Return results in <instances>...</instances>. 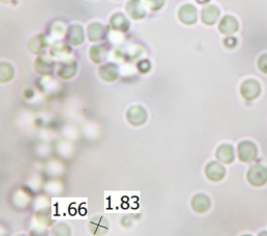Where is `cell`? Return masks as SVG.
<instances>
[{
    "label": "cell",
    "instance_id": "52a82bcc",
    "mask_svg": "<svg viewBox=\"0 0 267 236\" xmlns=\"http://www.w3.org/2000/svg\"><path fill=\"white\" fill-rule=\"evenodd\" d=\"M216 157L220 162H224V164H232L235 159L234 148L229 144H224L219 146L218 149L216 150Z\"/></svg>",
    "mask_w": 267,
    "mask_h": 236
},
{
    "label": "cell",
    "instance_id": "6da1fadb",
    "mask_svg": "<svg viewBox=\"0 0 267 236\" xmlns=\"http://www.w3.org/2000/svg\"><path fill=\"white\" fill-rule=\"evenodd\" d=\"M248 181L255 187L264 186L267 183V169L261 165L253 166L248 172Z\"/></svg>",
    "mask_w": 267,
    "mask_h": 236
},
{
    "label": "cell",
    "instance_id": "5bb4252c",
    "mask_svg": "<svg viewBox=\"0 0 267 236\" xmlns=\"http://www.w3.org/2000/svg\"><path fill=\"white\" fill-rule=\"evenodd\" d=\"M47 40L43 34L34 36L31 40V43H29V47H31V50L35 53L43 52V51L47 48Z\"/></svg>",
    "mask_w": 267,
    "mask_h": 236
},
{
    "label": "cell",
    "instance_id": "d6986e66",
    "mask_svg": "<svg viewBox=\"0 0 267 236\" xmlns=\"http://www.w3.org/2000/svg\"><path fill=\"white\" fill-rule=\"evenodd\" d=\"M165 0H146L147 5L150 6V9L153 11H158L161 7L164 5Z\"/></svg>",
    "mask_w": 267,
    "mask_h": 236
},
{
    "label": "cell",
    "instance_id": "7402d4cb",
    "mask_svg": "<svg viewBox=\"0 0 267 236\" xmlns=\"http://www.w3.org/2000/svg\"><path fill=\"white\" fill-rule=\"evenodd\" d=\"M258 236H267V231H262L258 234Z\"/></svg>",
    "mask_w": 267,
    "mask_h": 236
},
{
    "label": "cell",
    "instance_id": "e0dca14e",
    "mask_svg": "<svg viewBox=\"0 0 267 236\" xmlns=\"http://www.w3.org/2000/svg\"><path fill=\"white\" fill-rule=\"evenodd\" d=\"M14 76V69L9 63L0 62V81H7Z\"/></svg>",
    "mask_w": 267,
    "mask_h": 236
},
{
    "label": "cell",
    "instance_id": "8992f818",
    "mask_svg": "<svg viewBox=\"0 0 267 236\" xmlns=\"http://www.w3.org/2000/svg\"><path fill=\"white\" fill-rule=\"evenodd\" d=\"M179 18L185 24H194L197 20V11L193 5H184L179 12Z\"/></svg>",
    "mask_w": 267,
    "mask_h": 236
},
{
    "label": "cell",
    "instance_id": "7a4b0ae2",
    "mask_svg": "<svg viewBox=\"0 0 267 236\" xmlns=\"http://www.w3.org/2000/svg\"><path fill=\"white\" fill-rule=\"evenodd\" d=\"M258 156L257 146L250 141H244L238 146V157L243 162L254 161Z\"/></svg>",
    "mask_w": 267,
    "mask_h": 236
},
{
    "label": "cell",
    "instance_id": "ac0fdd59",
    "mask_svg": "<svg viewBox=\"0 0 267 236\" xmlns=\"http://www.w3.org/2000/svg\"><path fill=\"white\" fill-rule=\"evenodd\" d=\"M76 71V66L74 62H69L68 64H64L62 65V67L58 71L60 73V76L64 78H69L74 75V73Z\"/></svg>",
    "mask_w": 267,
    "mask_h": 236
},
{
    "label": "cell",
    "instance_id": "4fadbf2b",
    "mask_svg": "<svg viewBox=\"0 0 267 236\" xmlns=\"http://www.w3.org/2000/svg\"><path fill=\"white\" fill-rule=\"evenodd\" d=\"M111 25L116 31L127 32L130 28V22L125 18L122 14H116L111 19Z\"/></svg>",
    "mask_w": 267,
    "mask_h": 236
},
{
    "label": "cell",
    "instance_id": "cb8c5ba5",
    "mask_svg": "<svg viewBox=\"0 0 267 236\" xmlns=\"http://www.w3.org/2000/svg\"><path fill=\"white\" fill-rule=\"evenodd\" d=\"M2 2H5V3H9V2H12L13 0H1Z\"/></svg>",
    "mask_w": 267,
    "mask_h": 236
},
{
    "label": "cell",
    "instance_id": "5b68a950",
    "mask_svg": "<svg viewBox=\"0 0 267 236\" xmlns=\"http://www.w3.org/2000/svg\"><path fill=\"white\" fill-rule=\"evenodd\" d=\"M191 206L197 213H205L211 207V200L206 194H197L191 200Z\"/></svg>",
    "mask_w": 267,
    "mask_h": 236
},
{
    "label": "cell",
    "instance_id": "d4e9b609",
    "mask_svg": "<svg viewBox=\"0 0 267 236\" xmlns=\"http://www.w3.org/2000/svg\"><path fill=\"white\" fill-rule=\"evenodd\" d=\"M243 236H251V235H243Z\"/></svg>",
    "mask_w": 267,
    "mask_h": 236
},
{
    "label": "cell",
    "instance_id": "ffe728a7",
    "mask_svg": "<svg viewBox=\"0 0 267 236\" xmlns=\"http://www.w3.org/2000/svg\"><path fill=\"white\" fill-rule=\"evenodd\" d=\"M259 69H260L263 73L267 74V54H263L260 58H259L258 62Z\"/></svg>",
    "mask_w": 267,
    "mask_h": 236
},
{
    "label": "cell",
    "instance_id": "30bf717a",
    "mask_svg": "<svg viewBox=\"0 0 267 236\" xmlns=\"http://www.w3.org/2000/svg\"><path fill=\"white\" fill-rule=\"evenodd\" d=\"M127 11L134 19H142L145 16V9L140 0H131L127 4Z\"/></svg>",
    "mask_w": 267,
    "mask_h": 236
},
{
    "label": "cell",
    "instance_id": "3957f363",
    "mask_svg": "<svg viewBox=\"0 0 267 236\" xmlns=\"http://www.w3.org/2000/svg\"><path fill=\"white\" fill-rule=\"evenodd\" d=\"M240 92L242 97L247 100H254L256 99L261 93V86L258 81L254 79L246 80L241 85Z\"/></svg>",
    "mask_w": 267,
    "mask_h": 236
},
{
    "label": "cell",
    "instance_id": "603a6c76",
    "mask_svg": "<svg viewBox=\"0 0 267 236\" xmlns=\"http://www.w3.org/2000/svg\"><path fill=\"white\" fill-rule=\"evenodd\" d=\"M197 1H198L199 3H206V2L209 1V0H197Z\"/></svg>",
    "mask_w": 267,
    "mask_h": 236
},
{
    "label": "cell",
    "instance_id": "44dd1931",
    "mask_svg": "<svg viewBox=\"0 0 267 236\" xmlns=\"http://www.w3.org/2000/svg\"><path fill=\"white\" fill-rule=\"evenodd\" d=\"M236 39H234V38H229L228 40H226V42H225V45L226 46H228V47H229V48H232V47H234L235 45H236Z\"/></svg>",
    "mask_w": 267,
    "mask_h": 236
},
{
    "label": "cell",
    "instance_id": "ba28073f",
    "mask_svg": "<svg viewBox=\"0 0 267 236\" xmlns=\"http://www.w3.org/2000/svg\"><path fill=\"white\" fill-rule=\"evenodd\" d=\"M238 22L237 20L231 16H226L224 19L220 21L219 24V31L224 34H233L237 31H238Z\"/></svg>",
    "mask_w": 267,
    "mask_h": 236
},
{
    "label": "cell",
    "instance_id": "277c9868",
    "mask_svg": "<svg viewBox=\"0 0 267 236\" xmlns=\"http://www.w3.org/2000/svg\"><path fill=\"white\" fill-rule=\"evenodd\" d=\"M205 173L208 179L214 182H217L225 178L226 169L221 164H219V162L211 161L209 165H207Z\"/></svg>",
    "mask_w": 267,
    "mask_h": 236
},
{
    "label": "cell",
    "instance_id": "9a60e30c",
    "mask_svg": "<svg viewBox=\"0 0 267 236\" xmlns=\"http://www.w3.org/2000/svg\"><path fill=\"white\" fill-rule=\"evenodd\" d=\"M90 56L94 63H102L108 56V49L102 45L94 46L91 48Z\"/></svg>",
    "mask_w": 267,
    "mask_h": 236
},
{
    "label": "cell",
    "instance_id": "7c38bea8",
    "mask_svg": "<svg viewBox=\"0 0 267 236\" xmlns=\"http://www.w3.org/2000/svg\"><path fill=\"white\" fill-rule=\"evenodd\" d=\"M105 36V27L98 22L92 23L88 27V38L91 42H96L101 40Z\"/></svg>",
    "mask_w": 267,
    "mask_h": 236
},
{
    "label": "cell",
    "instance_id": "8fae6325",
    "mask_svg": "<svg viewBox=\"0 0 267 236\" xmlns=\"http://www.w3.org/2000/svg\"><path fill=\"white\" fill-rule=\"evenodd\" d=\"M219 16V10L216 6H207L202 13V20L207 25H213L217 21Z\"/></svg>",
    "mask_w": 267,
    "mask_h": 236
},
{
    "label": "cell",
    "instance_id": "2e32d148",
    "mask_svg": "<svg viewBox=\"0 0 267 236\" xmlns=\"http://www.w3.org/2000/svg\"><path fill=\"white\" fill-rule=\"evenodd\" d=\"M99 73H100V76L103 79L114 80V79H116V77L118 75V69H117V67H115V65L110 64V65L102 66L99 70Z\"/></svg>",
    "mask_w": 267,
    "mask_h": 236
},
{
    "label": "cell",
    "instance_id": "9c48e42d",
    "mask_svg": "<svg viewBox=\"0 0 267 236\" xmlns=\"http://www.w3.org/2000/svg\"><path fill=\"white\" fill-rule=\"evenodd\" d=\"M67 38H68V41L72 45H80L85 40L83 27L79 25H72L71 27H69L68 33H67Z\"/></svg>",
    "mask_w": 267,
    "mask_h": 236
}]
</instances>
